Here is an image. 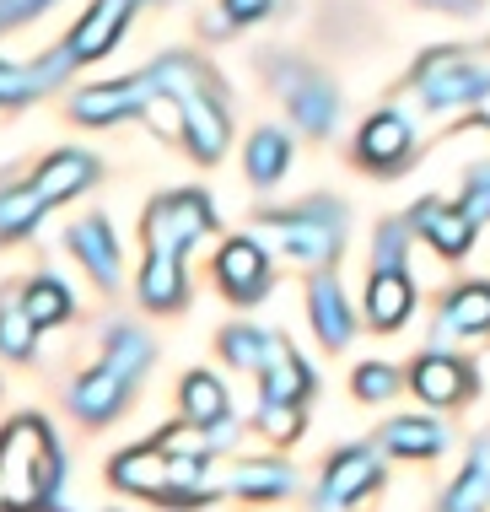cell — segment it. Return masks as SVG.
Here are the masks:
<instances>
[{"mask_svg": "<svg viewBox=\"0 0 490 512\" xmlns=\"http://www.w3.org/2000/svg\"><path fill=\"white\" fill-rule=\"evenodd\" d=\"M44 211H49V200L38 195L33 178H22V184H6V189H0V243L27 238V232L44 221Z\"/></svg>", "mask_w": 490, "mask_h": 512, "instance_id": "cell-26", "label": "cell"}, {"mask_svg": "<svg viewBox=\"0 0 490 512\" xmlns=\"http://www.w3.org/2000/svg\"><path fill=\"white\" fill-rule=\"evenodd\" d=\"M108 512H114V507H108Z\"/></svg>", "mask_w": 490, "mask_h": 512, "instance_id": "cell-43", "label": "cell"}, {"mask_svg": "<svg viewBox=\"0 0 490 512\" xmlns=\"http://www.w3.org/2000/svg\"><path fill=\"white\" fill-rule=\"evenodd\" d=\"M415 92L426 108H464L490 92V60L464 49H431L415 65Z\"/></svg>", "mask_w": 490, "mask_h": 512, "instance_id": "cell-3", "label": "cell"}, {"mask_svg": "<svg viewBox=\"0 0 490 512\" xmlns=\"http://www.w3.org/2000/svg\"><path fill=\"white\" fill-rule=\"evenodd\" d=\"M485 502H490V437L474 442L469 464L458 469V480L442 491L437 512H485Z\"/></svg>", "mask_w": 490, "mask_h": 512, "instance_id": "cell-24", "label": "cell"}, {"mask_svg": "<svg viewBox=\"0 0 490 512\" xmlns=\"http://www.w3.org/2000/svg\"><path fill=\"white\" fill-rule=\"evenodd\" d=\"M178 405H184V421H194V426H216V421H227V410H232L216 372H189L184 389H178Z\"/></svg>", "mask_w": 490, "mask_h": 512, "instance_id": "cell-30", "label": "cell"}, {"mask_svg": "<svg viewBox=\"0 0 490 512\" xmlns=\"http://www.w3.org/2000/svg\"><path fill=\"white\" fill-rule=\"evenodd\" d=\"M307 313H313V329L329 351H340V345H350V335H356V313H350L340 281H334L329 270H318L313 286H307Z\"/></svg>", "mask_w": 490, "mask_h": 512, "instance_id": "cell-19", "label": "cell"}, {"mask_svg": "<svg viewBox=\"0 0 490 512\" xmlns=\"http://www.w3.org/2000/svg\"><path fill=\"white\" fill-rule=\"evenodd\" d=\"M65 486V453L44 415L0 426V512H49Z\"/></svg>", "mask_w": 490, "mask_h": 512, "instance_id": "cell-1", "label": "cell"}, {"mask_svg": "<svg viewBox=\"0 0 490 512\" xmlns=\"http://www.w3.org/2000/svg\"><path fill=\"white\" fill-rule=\"evenodd\" d=\"M33 340H38V324L27 318L22 292H6L0 297V356L27 362V356H33Z\"/></svg>", "mask_w": 490, "mask_h": 512, "instance_id": "cell-32", "label": "cell"}, {"mask_svg": "<svg viewBox=\"0 0 490 512\" xmlns=\"http://www.w3.org/2000/svg\"><path fill=\"white\" fill-rule=\"evenodd\" d=\"M410 389L426 399V405L442 410V405H458V399L474 394V372L447 351H426V356H415V367H410Z\"/></svg>", "mask_w": 490, "mask_h": 512, "instance_id": "cell-13", "label": "cell"}, {"mask_svg": "<svg viewBox=\"0 0 490 512\" xmlns=\"http://www.w3.org/2000/svg\"><path fill=\"white\" fill-rule=\"evenodd\" d=\"M49 0H0V27H11V22H27L33 11H44Z\"/></svg>", "mask_w": 490, "mask_h": 512, "instance_id": "cell-40", "label": "cell"}, {"mask_svg": "<svg viewBox=\"0 0 490 512\" xmlns=\"http://www.w3.org/2000/svg\"><path fill=\"white\" fill-rule=\"evenodd\" d=\"M216 227V205L200 189H173V195L151 200L146 211V248H167V254H184L194 238Z\"/></svg>", "mask_w": 490, "mask_h": 512, "instance_id": "cell-4", "label": "cell"}, {"mask_svg": "<svg viewBox=\"0 0 490 512\" xmlns=\"http://www.w3.org/2000/svg\"><path fill=\"white\" fill-rule=\"evenodd\" d=\"M275 340L270 329H254V324H232V329H221V356H227L232 367H243V372H264V362H270V351H275Z\"/></svg>", "mask_w": 490, "mask_h": 512, "instance_id": "cell-31", "label": "cell"}, {"mask_svg": "<svg viewBox=\"0 0 490 512\" xmlns=\"http://www.w3.org/2000/svg\"><path fill=\"white\" fill-rule=\"evenodd\" d=\"M130 11H135V0H92V11H87V17H81L76 27H70L65 54H70L76 65L103 60V54L119 44V33H124V22H130Z\"/></svg>", "mask_w": 490, "mask_h": 512, "instance_id": "cell-9", "label": "cell"}, {"mask_svg": "<svg viewBox=\"0 0 490 512\" xmlns=\"http://www.w3.org/2000/svg\"><path fill=\"white\" fill-rule=\"evenodd\" d=\"M388 394H399V372H394V367H383V362L356 367V399L377 405V399H388Z\"/></svg>", "mask_w": 490, "mask_h": 512, "instance_id": "cell-37", "label": "cell"}, {"mask_svg": "<svg viewBox=\"0 0 490 512\" xmlns=\"http://www.w3.org/2000/svg\"><path fill=\"white\" fill-rule=\"evenodd\" d=\"M259 389H264V399H275V405H307V394H313V367H307L286 340H275L270 362L259 372Z\"/></svg>", "mask_w": 490, "mask_h": 512, "instance_id": "cell-21", "label": "cell"}, {"mask_svg": "<svg viewBox=\"0 0 490 512\" xmlns=\"http://www.w3.org/2000/svg\"><path fill=\"white\" fill-rule=\"evenodd\" d=\"M33 184H38V195H44L49 205L76 200L81 189H92V184H97V157H87V151H76V146L49 151V157L33 168Z\"/></svg>", "mask_w": 490, "mask_h": 512, "instance_id": "cell-17", "label": "cell"}, {"mask_svg": "<svg viewBox=\"0 0 490 512\" xmlns=\"http://www.w3.org/2000/svg\"><path fill=\"white\" fill-rule=\"evenodd\" d=\"M458 205H464V216L490 221V168H474V173L464 178V189H458Z\"/></svg>", "mask_w": 490, "mask_h": 512, "instance_id": "cell-38", "label": "cell"}, {"mask_svg": "<svg viewBox=\"0 0 490 512\" xmlns=\"http://www.w3.org/2000/svg\"><path fill=\"white\" fill-rule=\"evenodd\" d=\"M243 173L254 178L259 189H270V184H280V178L291 173V135L286 130H254L248 135V151H243Z\"/></svg>", "mask_w": 490, "mask_h": 512, "instance_id": "cell-25", "label": "cell"}, {"mask_svg": "<svg viewBox=\"0 0 490 512\" xmlns=\"http://www.w3.org/2000/svg\"><path fill=\"white\" fill-rule=\"evenodd\" d=\"M65 243H70V254L81 259V270H87L103 292H114L119 286V238H114V227H108V216H81L76 227L65 232Z\"/></svg>", "mask_w": 490, "mask_h": 512, "instance_id": "cell-12", "label": "cell"}, {"mask_svg": "<svg viewBox=\"0 0 490 512\" xmlns=\"http://www.w3.org/2000/svg\"><path fill=\"white\" fill-rule=\"evenodd\" d=\"M259 238H270L280 254L302 259V265H329L345 243V205L334 200H307L297 211H264Z\"/></svg>", "mask_w": 490, "mask_h": 512, "instance_id": "cell-2", "label": "cell"}, {"mask_svg": "<svg viewBox=\"0 0 490 512\" xmlns=\"http://www.w3.org/2000/svg\"><path fill=\"white\" fill-rule=\"evenodd\" d=\"M383 448L399 453V459H437L447 448V432L437 421H420V415H399V421L383 426Z\"/></svg>", "mask_w": 490, "mask_h": 512, "instance_id": "cell-28", "label": "cell"}, {"mask_svg": "<svg viewBox=\"0 0 490 512\" xmlns=\"http://www.w3.org/2000/svg\"><path fill=\"white\" fill-rule=\"evenodd\" d=\"M410 146H415V130H410V119H404V114H372L367 124H361V135H356V157L367 162L372 173L404 168Z\"/></svg>", "mask_w": 490, "mask_h": 512, "instance_id": "cell-15", "label": "cell"}, {"mask_svg": "<svg viewBox=\"0 0 490 512\" xmlns=\"http://www.w3.org/2000/svg\"><path fill=\"white\" fill-rule=\"evenodd\" d=\"M140 302L151 313H178L189 302V281H184V254H167V248H151L146 265H140V281H135Z\"/></svg>", "mask_w": 490, "mask_h": 512, "instance_id": "cell-18", "label": "cell"}, {"mask_svg": "<svg viewBox=\"0 0 490 512\" xmlns=\"http://www.w3.org/2000/svg\"><path fill=\"white\" fill-rule=\"evenodd\" d=\"M415 313V286L404 270H372L367 281V318L372 329H399Z\"/></svg>", "mask_w": 490, "mask_h": 512, "instance_id": "cell-22", "label": "cell"}, {"mask_svg": "<svg viewBox=\"0 0 490 512\" xmlns=\"http://www.w3.org/2000/svg\"><path fill=\"white\" fill-rule=\"evenodd\" d=\"M227 491L243 496V502H280V496L297 491V469L280 464V459H248L232 469Z\"/></svg>", "mask_w": 490, "mask_h": 512, "instance_id": "cell-23", "label": "cell"}, {"mask_svg": "<svg viewBox=\"0 0 490 512\" xmlns=\"http://www.w3.org/2000/svg\"><path fill=\"white\" fill-rule=\"evenodd\" d=\"M426 6H437V11H474L480 0H426Z\"/></svg>", "mask_w": 490, "mask_h": 512, "instance_id": "cell-41", "label": "cell"}, {"mask_svg": "<svg viewBox=\"0 0 490 512\" xmlns=\"http://www.w3.org/2000/svg\"><path fill=\"white\" fill-rule=\"evenodd\" d=\"M216 286H221L232 302H243V308L270 292V259H264L259 238H232V243H221V254H216Z\"/></svg>", "mask_w": 490, "mask_h": 512, "instance_id": "cell-8", "label": "cell"}, {"mask_svg": "<svg viewBox=\"0 0 490 512\" xmlns=\"http://www.w3.org/2000/svg\"><path fill=\"white\" fill-rule=\"evenodd\" d=\"M480 124H485V130H490V92H485V98H480Z\"/></svg>", "mask_w": 490, "mask_h": 512, "instance_id": "cell-42", "label": "cell"}, {"mask_svg": "<svg viewBox=\"0 0 490 512\" xmlns=\"http://www.w3.org/2000/svg\"><path fill=\"white\" fill-rule=\"evenodd\" d=\"M22 308H27V318H33L38 329L65 324V318H70V292H65V281H54V275H33V281L22 286Z\"/></svg>", "mask_w": 490, "mask_h": 512, "instance_id": "cell-33", "label": "cell"}, {"mask_svg": "<svg viewBox=\"0 0 490 512\" xmlns=\"http://www.w3.org/2000/svg\"><path fill=\"white\" fill-rule=\"evenodd\" d=\"M254 426L270 442H297L302 437V405H275V399H259Z\"/></svg>", "mask_w": 490, "mask_h": 512, "instance_id": "cell-34", "label": "cell"}, {"mask_svg": "<svg viewBox=\"0 0 490 512\" xmlns=\"http://www.w3.org/2000/svg\"><path fill=\"white\" fill-rule=\"evenodd\" d=\"M151 92H157L151 71L124 76V81H97V87H81L76 98H70V114H76V124H87V130H108V124L140 114Z\"/></svg>", "mask_w": 490, "mask_h": 512, "instance_id": "cell-6", "label": "cell"}, {"mask_svg": "<svg viewBox=\"0 0 490 512\" xmlns=\"http://www.w3.org/2000/svg\"><path fill=\"white\" fill-rule=\"evenodd\" d=\"M410 227H415V232H426L437 254H447V259H464V254H469V243H474V227H480V221L464 216V205L420 200L415 211H410Z\"/></svg>", "mask_w": 490, "mask_h": 512, "instance_id": "cell-16", "label": "cell"}, {"mask_svg": "<svg viewBox=\"0 0 490 512\" xmlns=\"http://www.w3.org/2000/svg\"><path fill=\"white\" fill-rule=\"evenodd\" d=\"M124 399H130V383H124L119 372H108L103 362H97L92 372H81V378L65 389V405L81 426H108L124 410Z\"/></svg>", "mask_w": 490, "mask_h": 512, "instance_id": "cell-11", "label": "cell"}, {"mask_svg": "<svg viewBox=\"0 0 490 512\" xmlns=\"http://www.w3.org/2000/svg\"><path fill=\"white\" fill-rule=\"evenodd\" d=\"M377 486H383V459H377V448H367V442H350V448H340L324 464V480H318V507H324V512L356 507L361 496H372Z\"/></svg>", "mask_w": 490, "mask_h": 512, "instance_id": "cell-5", "label": "cell"}, {"mask_svg": "<svg viewBox=\"0 0 490 512\" xmlns=\"http://www.w3.org/2000/svg\"><path fill=\"white\" fill-rule=\"evenodd\" d=\"M103 367L119 372L124 383H140V372L151 367V335H140L135 324H114L108 329V351H103Z\"/></svg>", "mask_w": 490, "mask_h": 512, "instance_id": "cell-29", "label": "cell"}, {"mask_svg": "<svg viewBox=\"0 0 490 512\" xmlns=\"http://www.w3.org/2000/svg\"><path fill=\"white\" fill-rule=\"evenodd\" d=\"M275 76H280V98L291 103V119H297L302 130H313V135H329L334 114H340V98H334L329 81L307 76V71H297V65H291V71L275 65Z\"/></svg>", "mask_w": 490, "mask_h": 512, "instance_id": "cell-10", "label": "cell"}, {"mask_svg": "<svg viewBox=\"0 0 490 512\" xmlns=\"http://www.w3.org/2000/svg\"><path fill=\"white\" fill-rule=\"evenodd\" d=\"M140 119L151 124L157 135H184V98H173V92H151L146 108H140Z\"/></svg>", "mask_w": 490, "mask_h": 512, "instance_id": "cell-35", "label": "cell"}, {"mask_svg": "<svg viewBox=\"0 0 490 512\" xmlns=\"http://www.w3.org/2000/svg\"><path fill=\"white\" fill-rule=\"evenodd\" d=\"M442 335H490V286L469 281L442 302Z\"/></svg>", "mask_w": 490, "mask_h": 512, "instance_id": "cell-27", "label": "cell"}, {"mask_svg": "<svg viewBox=\"0 0 490 512\" xmlns=\"http://www.w3.org/2000/svg\"><path fill=\"white\" fill-rule=\"evenodd\" d=\"M167 480H173V453L162 442H140V448H124L108 459V486L124 496H146V502H162Z\"/></svg>", "mask_w": 490, "mask_h": 512, "instance_id": "cell-7", "label": "cell"}, {"mask_svg": "<svg viewBox=\"0 0 490 512\" xmlns=\"http://www.w3.org/2000/svg\"><path fill=\"white\" fill-rule=\"evenodd\" d=\"M227 135H232V119H227V108H221L216 87L189 92V98H184V141H189L194 157H200V162H221Z\"/></svg>", "mask_w": 490, "mask_h": 512, "instance_id": "cell-14", "label": "cell"}, {"mask_svg": "<svg viewBox=\"0 0 490 512\" xmlns=\"http://www.w3.org/2000/svg\"><path fill=\"white\" fill-rule=\"evenodd\" d=\"M221 11H227V22H259L275 11V0H221Z\"/></svg>", "mask_w": 490, "mask_h": 512, "instance_id": "cell-39", "label": "cell"}, {"mask_svg": "<svg viewBox=\"0 0 490 512\" xmlns=\"http://www.w3.org/2000/svg\"><path fill=\"white\" fill-rule=\"evenodd\" d=\"M404 221H383L372 238V270H404Z\"/></svg>", "mask_w": 490, "mask_h": 512, "instance_id": "cell-36", "label": "cell"}, {"mask_svg": "<svg viewBox=\"0 0 490 512\" xmlns=\"http://www.w3.org/2000/svg\"><path fill=\"white\" fill-rule=\"evenodd\" d=\"M70 71H76V60L65 49L44 54L38 65H0V103H33L38 92L60 87Z\"/></svg>", "mask_w": 490, "mask_h": 512, "instance_id": "cell-20", "label": "cell"}]
</instances>
